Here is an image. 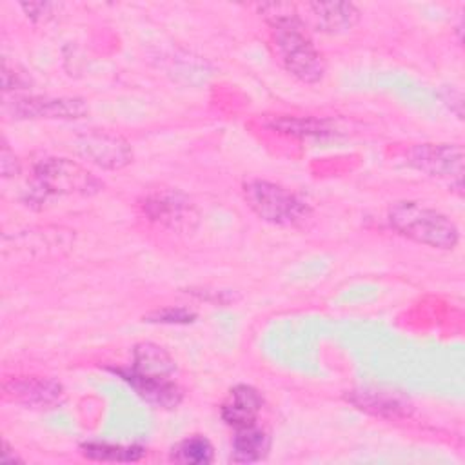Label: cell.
Returning <instances> with one entry per match:
<instances>
[{"instance_id": "8fae6325", "label": "cell", "mask_w": 465, "mask_h": 465, "mask_svg": "<svg viewBox=\"0 0 465 465\" xmlns=\"http://www.w3.org/2000/svg\"><path fill=\"white\" fill-rule=\"evenodd\" d=\"M320 31L343 33L360 20V11L349 2H316L307 5Z\"/></svg>"}, {"instance_id": "7c38bea8", "label": "cell", "mask_w": 465, "mask_h": 465, "mask_svg": "<svg viewBox=\"0 0 465 465\" xmlns=\"http://www.w3.org/2000/svg\"><path fill=\"white\" fill-rule=\"evenodd\" d=\"M271 449L269 434L256 423L236 429L232 438V461L256 463L262 461Z\"/></svg>"}, {"instance_id": "5b68a950", "label": "cell", "mask_w": 465, "mask_h": 465, "mask_svg": "<svg viewBox=\"0 0 465 465\" xmlns=\"http://www.w3.org/2000/svg\"><path fill=\"white\" fill-rule=\"evenodd\" d=\"M409 162L438 178L454 182L456 187H461V174H463V147L458 143H421L411 149Z\"/></svg>"}, {"instance_id": "3957f363", "label": "cell", "mask_w": 465, "mask_h": 465, "mask_svg": "<svg viewBox=\"0 0 465 465\" xmlns=\"http://www.w3.org/2000/svg\"><path fill=\"white\" fill-rule=\"evenodd\" d=\"M243 198L262 220L274 225H298L309 214V207L302 198L267 180L247 182Z\"/></svg>"}, {"instance_id": "6da1fadb", "label": "cell", "mask_w": 465, "mask_h": 465, "mask_svg": "<svg viewBox=\"0 0 465 465\" xmlns=\"http://www.w3.org/2000/svg\"><path fill=\"white\" fill-rule=\"evenodd\" d=\"M260 11L271 24L272 45L283 67L305 84H316L325 73V62L309 36L303 22L289 4H265Z\"/></svg>"}, {"instance_id": "7a4b0ae2", "label": "cell", "mask_w": 465, "mask_h": 465, "mask_svg": "<svg viewBox=\"0 0 465 465\" xmlns=\"http://www.w3.org/2000/svg\"><path fill=\"white\" fill-rule=\"evenodd\" d=\"M389 223L401 236L436 249H452L460 240V231L449 216L418 202L392 203Z\"/></svg>"}, {"instance_id": "9c48e42d", "label": "cell", "mask_w": 465, "mask_h": 465, "mask_svg": "<svg viewBox=\"0 0 465 465\" xmlns=\"http://www.w3.org/2000/svg\"><path fill=\"white\" fill-rule=\"evenodd\" d=\"M87 107L80 98L27 96L13 104V113L20 118H80Z\"/></svg>"}, {"instance_id": "9a60e30c", "label": "cell", "mask_w": 465, "mask_h": 465, "mask_svg": "<svg viewBox=\"0 0 465 465\" xmlns=\"http://www.w3.org/2000/svg\"><path fill=\"white\" fill-rule=\"evenodd\" d=\"M131 369L143 376L169 378L174 372V360L163 347L151 341H143L134 345Z\"/></svg>"}, {"instance_id": "8992f818", "label": "cell", "mask_w": 465, "mask_h": 465, "mask_svg": "<svg viewBox=\"0 0 465 465\" xmlns=\"http://www.w3.org/2000/svg\"><path fill=\"white\" fill-rule=\"evenodd\" d=\"M74 151L84 160L104 169H122L133 160L131 145L122 136L104 131L76 136Z\"/></svg>"}, {"instance_id": "52a82bcc", "label": "cell", "mask_w": 465, "mask_h": 465, "mask_svg": "<svg viewBox=\"0 0 465 465\" xmlns=\"http://www.w3.org/2000/svg\"><path fill=\"white\" fill-rule=\"evenodd\" d=\"M5 398L29 407H53L62 401L64 389L58 381L49 378H13L4 383Z\"/></svg>"}, {"instance_id": "ac0fdd59", "label": "cell", "mask_w": 465, "mask_h": 465, "mask_svg": "<svg viewBox=\"0 0 465 465\" xmlns=\"http://www.w3.org/2000/svg\"><path fill=\"white\" fill-rule=\"evenodd\" d=\"M272 129L278 131H285V133H292V134H323L329 133L331 129L327 127L325 122H318V120H305V118H278L274 120V124L271 125Z\"/></svg>"}, {"instance_id": "d6986e66", "label": "cell", "mask_w": 465, "mask_h": 465, "mask_svg": "<svg viewBox=\"0 0 465 465\" xmlns=\"http://www.w3.org/2000/svg\"><path fill=\"white\" fill-rule=\"evenodd\" d=\"M194 314L185 309H162L154 311L147 316V322H158V323H189L193 322Z\"/></svg>"}, {"instance_id": "4fadbf2b", "label": "cell", "mask_w": 465, "mask_h": 465, "mask_svg": "<svg viewBox=\"0 0 465 465\" xmlns=\"http://www.w3.org/2000/svg\"><path fill=\"white\" fill-rule=\"evenodd\" d=\"M145 213L151 220L176 227L180 223L189 222V218L193 216V207L178 193H162L151 196L145 202Z\"/></svg>"}, {"instance_id": "5bb4252c", "label": "cell", "mask_w": 465, "mask_h": 465, "mask_svg": "<svg viewBox=\"0 0 465 465\" xmlns=\"http://www.w3.org/2000/svg\"><path fill=\"white\" fill-rule=\"evenodd\" d=\"M349 400L361 411L380 414V416H389V418H398L405 416L411 411L409 401H405L401 396L387 392V391H354Z\"/></svg>"}, {"instance_id": "30bf717a", "label": "cell", "mask_w": 465, "mask_h": 465, "mask_svg": "<svg viewBox=\"0 0 465 465\" xmlns=\"http://www.w3.org/2000/svg\"><path fill=\"white\" fill-rule=\"evenodd\" d=\"M262 394L251 385H236L222 403V418L234 429L256 423L262 411Z\"/></svg>"}, {"instance_id": "ffe728a7", "label": "cell", "mask_w": 465, "mask_h": 465, "mask_svg": "<svg viewBox=\"0 0 465 465\" xmlns=\"http://www.w3.org/2000/svg\"><path fill=\"white\" fill-rule=\"evenodd\" d=\"M2 461L4 463H20V461H24L16 452H11V447L4 441V450H2Z\"/></svg>"}, {"instance_id": "277c9868", "label": "cell", "mask_w": 465, "mask_h": 465, "mask_svg": "<svg viewBox=\"0 0 465 465\" xmlns=\"http://www.w3.org/2000/svg\"><path fill=\"white\" fill-rule=\"evenodd\" d=\"M35 189L42 194H94L102 183L80 163L67 158H44L35 165Z\"/></svg>"}, {"instance_id": "e0dca14e", "label": "cell", "mask_w": 465, "mask_h": 465, "mask_svg": "<svg viewBox=\"0 0 465 465\" xmlns=\"http://www.w3.org/2000/svg\"><path fill=\"white\" fill-rule=\"evenodd\" d=\"M214 458V449L205 436L193 434L171 449V460L185 465H205Z\"/></svg>"}, {"instance_id": "ba28073f", "label": "cell", "mask_w": 465, "mask_h": 465, "mask_svg": "<svg viewBox=\"0 0 465 465\" xmlns=\"http://www.w3.org/2000/svg\"><path fill=\"white\" fill-rule=\"evenodd\" d=\"M118 374L136 391L147 403L162 409H174L182 401V389L169 378L143 376L133 369H118Z\"/></svg>"}, {"instance_id": "2e32d148", "label": "cell", "mask_w": 465, "mask_h": 465, "mask_svg": "<svg viewBox=\"0 0 465 465\" xmlns=\"http://www.w3.org/2000/svg\"><path fill=\"white\" fill-rule=\"evenodd\" d=\"M80 452L87 460L111 461V463L138 461L145 454V450L138 445H114V443H100V441L82 443Z\"/></svg>"}]
</instances>
